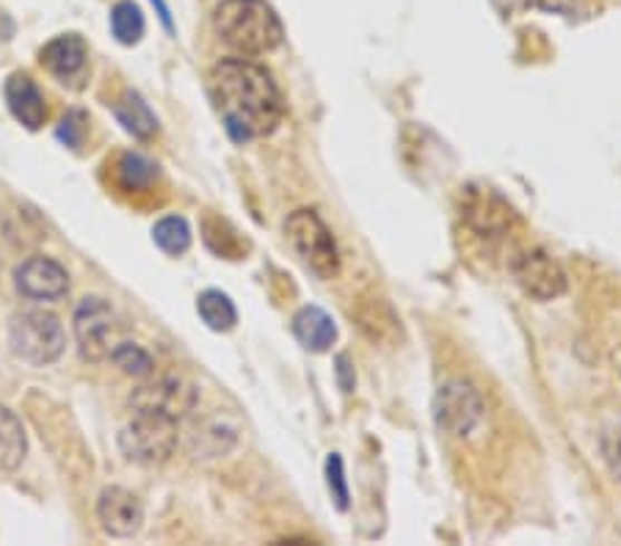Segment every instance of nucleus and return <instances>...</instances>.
<instances>
[{"mask_svg": "<svg viewBox=\"0 0 621 546\" xmlns=\"http://www.w3.org/2000/svg\"><path fill=\"white\" fill-rule=\"evenodd\" d=\"M207 95L232 142L265 138L280 127L284 103L271 72L249 58H224L207 75Z\"/></svg>", "mask_w": 621, "mask_h": 546, "instance_id": "obj_1", "label": "nucleus"}, {"mask_svg": "<svg viewBox=\"0 0 621 546\" xmlns=\"http://www.w3.org/2000/svg\"><path fill=\"white\" fill-rule=\"evenodd\" d=\"M327 486H329V494H332L334 505H338V510H348V505H351V494H348L346 467H342V458L338 452H332V456L327 458Z\"/></svg>", "mask_w": 621, "mask_h": 546, "instance_id": "obj_25", "label": "nucleus"}, {"mask_svg": "<svg viewBox=\"0 0 621 546\" xmlns=\"http://www.w3.org/2000/svg\"><path fill=\"white\" fill-rule=\"evenodd\" d=\"M514 279L522 293L536 301H555L566 293V271L544 248L522 252L514 263Z\"/></svg>", "mask_w": 621, "mask_h": 546, "instance_id": "obj_7", "label": "nucleus"}, {"mask_svg": "<svg viewBox=\"0 0 621 546\" xmlns=\"http://www.w3.org/2000/svg\"><path fill=\"white\" fill-rule=\"evenodd\" d=\"M196 312L211 331H232L237 323V310L232 299L222 290H205L196 299Z\"/></svg>", "mask_w": 621, "mask_h": 546, "instance_id": "obj_17", "label": "nucleus"}, {"mask_svg": "<svg viewBox=\"0 0 621 546\" xmlns=\"http://www.w3.org/2000/svg\"><path fill=\"white\" fill-rule=\"evenodd\" d=\"M111 304H106V301L97 299V295L80 301L78 312H75V340H78L84 359H89V362H103V359L111 357Z\"/></svg>", "mask_w": 621, "mask_h": 546, "instance_id": "obj_8", "label": "nucleus"}, {"mask_svg": "<svg viewBox=\"0 0 621 546\" xmlns=\"http://www.w3.org/2000/svg\"><path fill=\"white\" fill-rule=\"evenodd\" d=\"M196 400H200V394H196L194 383L177 379V376H166V379L138 387L136 392H133L130 403L133 409L158 411V415H166L179 422L191 409H194Z\"/></svg>", "mask_w": 621, "mask_h": 546, "instance_id": "obj_9", "label": "nucleus"}, {"mask_svg": "<svg viewBox=\"0 0 621 546\" xmlns=\"http://www.w3.org/2000/svg\"><path fill=\"white\" fill-rule=\"evenodd\" d=\"M9 348L20 362L48 368L64 353V329L45 310L17 312L9 323Z\"/></svg>", "mask_w": 621, "mask_h": 546, "instance_id": "obj_5", "label": "nucleus"}, {"mask_svg": "<svg viewBox=\"0 0 621 546\" xmlns=\"http://www.w3.org/2000/svg\"><path fill=\"white\" fill-rule=\"evenodd\" d=\"M86 125H89V116H86L84 110H78V108L67 110V114L61 116V121H58V130H56L58 142L67 144L69 149H80L84 147L86 130H89Z\"/></svg>", "mask_w": 621, "mask_h": 546, "instance_id": "obj_24", "label": "nucleus"}, {"mask_svg": "<svg viewBox=\"0 0 621 546\" xmlns=\"http://www.w3.org/2000/svg\"><path fill=\"white\" fill-rule=\"evenodd\" d=\"M219 39L241 56H263L280 48L284 28L265 0H222L213 11Z\"/></svg>", "mask_w": 621, "mask_h": 546, "instance_id": "obj_2", "label": "nucleus"}, {"mask_svg": "<svg viewBox=\"0 0 621 546\" xmlns=\"http://www.w3.org/2000/svg\"><path fill=\"white\" fill-rule=\"evenodd\" d=\"M153 241L164 254L179 257V254H185L191 248L188 221L183 216H164L153 226Z\"/></svg>", "mask_w": 621, "mask_h": 546, "instance_id": "obj_20", "label": "nucleus"}, {"mask_svg": "<svg viewBox=\"0 0 621 546\" xmlns=\"http://www.w3.org/2000/svg\"><path fill=\"white\" fill-rule=\"evenodd\" d=\"M600 450H602V458H605L608 469H611V475L621 484V411L602 426Z\"/></svg>", "mask_w": 621, "mask_h": 546, "instance_id": "obj_23", "label": "nucleus"}, {"mask_svg": "<svg viewBox=\"0 0 621 546\" xmlns=\"http://www.w3.org/2000/svg\"><path fill=\"white\" fill-rule=\"evenodd\" d=\"M3 95L11 116H14L22 127H28V130H39V127L45 125V119H48V106H45V97L42 91H39V86L33 84L28 75L22 72L9 75Z\"/></svg>", "mask_w": 621, "mask_h": 546, "instance_id": "obj_13", "label": "nucleus"}, {"mask_svg": "<svg viewBox=\"0 0 621 546\" xmlns=\"http://www.w3.org/2000/svg\"><path fill=\"white\" fill-rule=\"evenodd\" d=\"M116 172H119V183L125 185L127 191L149 188V185L158 179V164H153V160L144 158V155H138V153L122 155Z\"/></svg>", "mask_w": 621, "mask_h": 546, "instance_id": "obj_21", "label": "nucleus"}, {"mask_svg": "<svg viewBox=\"0 0 621 546\" xmlns=\"http://www.w3.org/2000/svg\"><path fill=\"white\" fill-rule=\"evenodd\" d=\"M284 237L295 257L307 265L316 276L334 279L340 273V252L334 243L332 230L323 224L316 211H295L284 221Z\"/></svg>", "mask_w": 621, "mask_h": 546, "instance_id": "obj_4", "label": "nucleus"}, {"mask_svg": "<svg viewBox=\"0 0 621 546\" xmlns=\"http://www.w3.org/2000/svg\"><path fill=\"white\" fill-rule=\"evenodd\" d=\"M467 218L475 230L497 232L511 221V211L495 194H469Z\"/></svg>", "mask_w": 621, "mask_h": 546, "instance_id": "obj_18", "label": "nucleus"}, {"mask_svg": "<svg viewBox=\"0 0 621 546\" xmlns=\"http://www.w3.org/2000/svg\"><path fill=\"white\" fill-rule=\"evenodd\" d=\"M119 450L138 467H158L177 450V420L158 411L136 409V417L122 428Z\"/></svg>", "mask_w": 621, "mask_h": 546, "instance_id": "obj_3", "label": "nucleus"}, {"mask_svg": "<svg viewBox=\"0 0 621 546\" xmlns=\"http://www.w3.org/2000/svg\"><path fill=\"white\" fill-rule=\"evenodd\" d=\"M14 284L28 301H61L69 293V273L56 260L37 254L14 271Z\"/></svg>", "mask_w": 621, "mask_h": 546, "instance_id": "obj_10", "label": "nucleus"}, {"mask_svg": "<svg viewBox=\"0 0 621 546\" xmlns=\"http://www.w3.org/2000/svg\"><path fill=\"white\" fill-rule=\"evenodd\" d=\"M538 9L544 11H553V14H583L585 11V0H536Z\"/></svg>", "mask_w": 621, "mask_h": 546, "instance_id": "obj_26", "label": "nucleus"}, {"mask_svg": "<svg viewBox=\"0 0 621 546\" xmlns=\"http://www.w3.org/2000/svg\"><path fill=\"white\" fill-rule=\"evenodd\" d=\"M434 420L439 431L464 439L484 420V400L469 383L448 381L437 389L434 398Z\"/></svg>", "mask_w": 621, "mask_h": 546, "instance_id": "obj_6", "label": "nucleus"}, {"mask_svg": "<svg viewBox=\"0 0 621 546\" xmlns=\"http://www.w3.org/2000/svg\"><path fill=\"white\" fill-rule=\"evenodd\" d=\"M111 359L122 373L136 376V379H149L155 370L153 357L142 345H136V342H119V345H114Z\"/></svg>", "mask_w": 621, "mask_h": 546, "instance_id": "obj_22", "label": "nucleus"}, {"mask_svg": "<svg viewBox=\"0 0 621 546\" xmlns=\"http://www.w3.org/2000/svg\"><path fill=\"white\" fill-rule=\"evenodd\" d=\"M144 14L133 0H119L111 9V33L119 45L133 48L144 37Z\"/></svg>", "mask_w": 621, "mask_h": 546, "instance_id": "obj_19", "label": "nucleus"}, {"mask_svg": "<svg viewBox=\"0 0 621 546\" xmlns=\"http://www.w3.org/2000/svg\"><path fill=\"white\" fill-rule=\"evenodd\" d=\"M293 334L307 351L323 353L334 345V340H338V326H334V321L321 310V306H304V310L295 312Z\"/></svg>", "mask_w": 621, "mask_h": 546, "instance_id": "obj_14", "label": "nucleus"}, {"mask_svg": "<svg viewBox=\"0 0 621 546\" xmlns=\"http://www.w3.org/2000/svg\"><path fill=\"white\" fill-rule=\"evenodd\" d=\"M116 119L119 125L130 133L138 142H149L158 133V116L153 114V108L142 100V95L136 91H125L114 106Z\"/></svg>", "mask_w": 621, "mask_h": 546, "instance_id": "obj_16", "label": "nucleus"}, {"mask_svg": "<svg viewBox=\"0 0 621 546\" xmlns=\"http://www.w3.org/2000/svg\"><path fill=\"white\" fill-rule=\"evenodd\" d=\"M39 61L56 80L75 86L89 67V45L80 33H61L45 45Z\"/></svg>", "mask_w": 621, "mask_h": 546, "instance_id": "obj_12", "label": "nucleus"}, {"mask_svg": "<svg viewBox=\"0 0 621 546\" xmlns=\"http://www.w3.org/2000/svg\"><path fill=\"white\" fill-rule=\"evenodd\" d=\"M26 452L28 439L20 417L0 403V478L20 469V464L26 461Z\"/></svg>", "mask_w": 621, "mask_h": 546, "instance_id": "obj_15", "label": "nucleus"}, {"mask_svg": "<svg viewBox=\"0 0 621 546\" xmlns=\"http://www.w3.org/2000/svg\"><path fill=\"white\" fill-rule=\"evenodd\" d=\"M338 379H340L342 392H351V389H353V370H351V359H348L346 353L338 357Z\"/></svg>", "mask_w": 621, "mask_h": 546, "instance_id": "obj_27", "label": "nucleus"}, {"mask_svg": "<svg viewBox=\"0 0 621 546\" xmlns=\"http://www.w3.org/2000/svg\"><path fill=\"white\" fill-rule=\"evenodd\" d=\"M97 519L111 538H133L144 525V505L133 491L111 486L97 499Z\"/></svg>", "mask_w": 621, "mask_h": 546, "instance_id": "obj_11", "label": "nucleus"}]
</instances>
